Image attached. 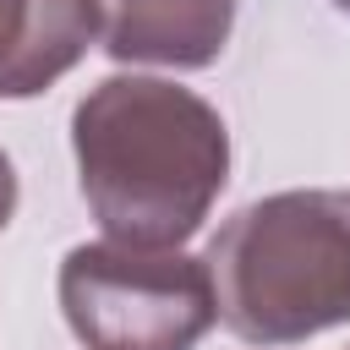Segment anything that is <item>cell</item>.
Here are the masks:
<instances>
[{
	"label": "cell",
	"mask_w": 350,
	"mask_h": 350,
	"mask_svg": "<svg viewBox=\"0 0 350 350\" xmlns=\"http://www.w3.org/2000/svg\"><path fill=\"white\" fill-rule=\"evenodd\" d=\"M88 213L109 241L180 246L230 180L224 115L170 77H104L71 109Z\"/></svg>",
	"instance_id": "1"
},
{
	"label": "cell",
	"mask_w": 350,
	"mask_h": 350,
	"mask_svg": "<svg viewBox=\"0 0 350 350\" xmlns=\"http://www.w3.org/2000/svg\"><path fill=\"white\" fill-rule=\"evenodd\" d=\"M219 323L241 345H301L350 323V191L306 186L246 202L208 241Z\"/></svg>",
	"instance_id": "2"
},
{
	"label": "cell",
	"mask_w": 350,
	"mask_h": 350,
	"mask_svg": "<svg viewBox=\"0 0 350 350\" xmlns=\"http://www.w3.org/2000/svg\"><path fill=\"white\" fill-rule=\"evenodd\" d=\"M98 44L120 66L202 71L224 55L235 0H93Z\"/></svg>",
	"instance_id": "4"
},
{
	"label": "cell",
	"mask_w": 350,
	"mask_h": 350,
	"mask_svg": "<svg viewBox=\"0 0 350 350\" xmlns=\"http://www.w3.org/2000/svg\"><path fill=\"white\" fill-rule=\"evenodd\" d=\"M60 312L88 350H197L219 295L208 262L180 246L93 241L60 262Z\"/></svg>",
	"instance_id": "3"
},
{
	"label": "cell",
	"mask_w": 350,
	"mask_h": 350,
	"mask_svg": "<svg viewBox=\"0 0 350 350\" xmlns=\"http://www.w3.org/2000/svg\"><path fill=\"white\" fill-rule=\"evenodd\" d=\"M11 213H16V170H11V153L0 148V230L11 224Z\"/></svg>",
	"instance_id": "6"
},
{
	"label": "cell",
	"mask_w": 350,
	"mask_h": 350,
	"mask_svg": "<svg viewBox=\"0 0 350 350\" xmlns=\"http://www.w3.org/2000/svg\"><path fill=\"white\" fill-rule=\"evenodd\" d=\"M93 38V0H0V98H33L55 88Z\"/></svg>",
	"instance_id": "5"
},
{
	"label": "cell",
	"mask_w": 350,
	"mask_h": 350,
	"mask_svg": "<svg viewBox=\"0 0 350 350\" xmlns=\"http://www.w3.org/2000/svg\"><path fill=\"white\" fill-rule=\"evenodd\" d=\"M334 5H339V11H345V16H350V0H334Z\"/></svg>",
	"instance_id": "7"
}]
</instances>
